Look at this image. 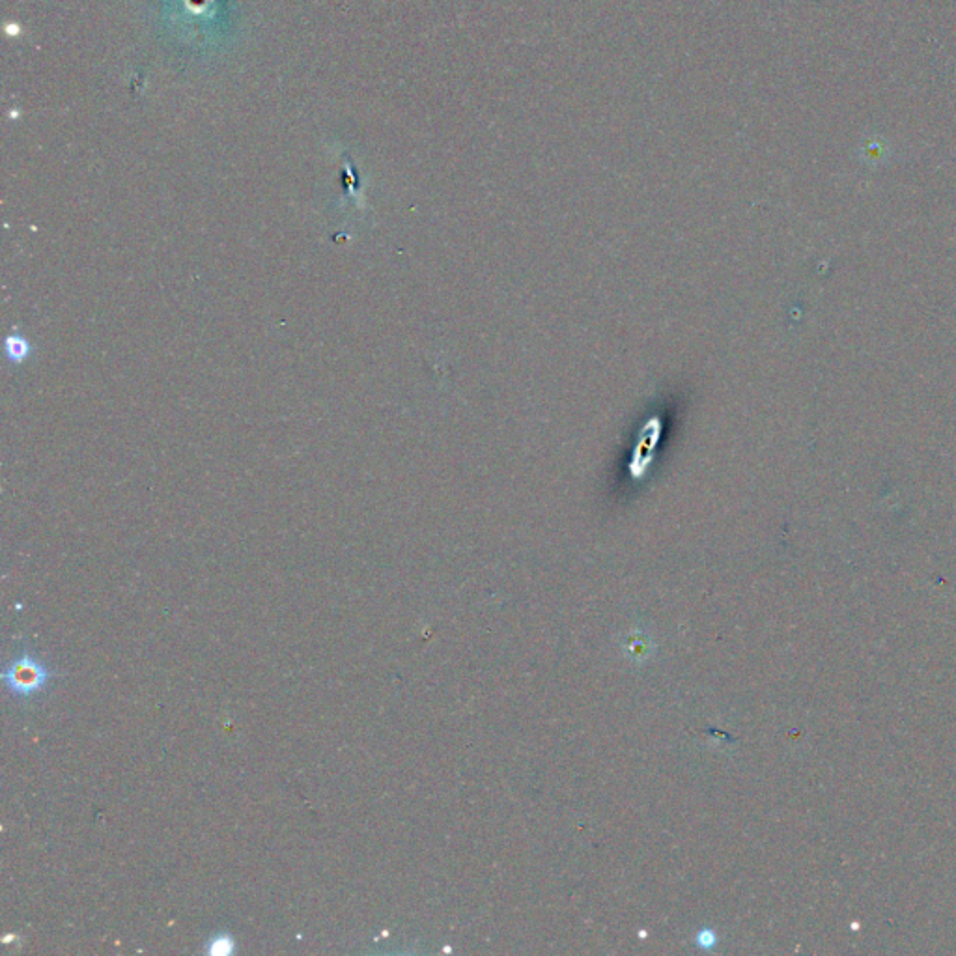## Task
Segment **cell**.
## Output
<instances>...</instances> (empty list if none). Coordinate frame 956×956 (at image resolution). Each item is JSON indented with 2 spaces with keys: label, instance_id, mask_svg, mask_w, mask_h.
Segmentation results:
<instances>
[{
  "label": "cell",
  "instance_id": "cell-1",
  "mask_svg": "<svg viewBox=\"0 0 956 956\" xmlns=\"http://www.w3.org/2000/svg\"><path fill=\"white\" fill-rule=\"evenodd\" d=\"M2 678L15 697H32L45 688L51 678V671L42 660L25 650L21 656L8 663Z\"/></svg>",
  "mask_w": 956,
  "mask_h": 956
},
{
  "label": "cell",
  "instance_id": "cell-2",
  "mask_svg": "<svg viewBox=\"0 0 956 956\" xmlns=\"http://www.w3.org/2000/svg\"><path fill=\"white\" fill-rule=\"evenodd\" d=\"M226 945H232V938H228L226 934H221L219 938H213L211 940V953H217V955H223V953H228L230 949H226Z\"/></svg>",
  "mask_w": 956,
  "mask_h": 956
}]
</instances>
